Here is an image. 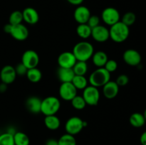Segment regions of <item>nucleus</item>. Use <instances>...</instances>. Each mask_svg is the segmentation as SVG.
<instances>
[{
  "instance_id": "obj_31",
  "label": "nucleus",
  "mask_w": 146,
  "mask_h": 145,
  "mask_svg": "<svg viewBox=\"0 0 146 145\" xmlns=\"http://www.w3.org/2000/svg\"><path fill=\"white\" fill-rule=\"evenodd\" d=\"M136 21V16L132 11H128L126 12L121 18V22L123 23L128 27L134 24V23Z\"/></svg>"
},
{
  "instance_id": "obj_20",
  "label": "nucleus",
  "mask_w": 146,
  "mask_h": 145,
  "mask_svg": "<svg viewBox=\"0 0 146 145\" xmlns=\"http://www.w3.org/2000/svg\"><path fill=\"white\" fill-rule=\"evenodd\" d=\"M92 62L95 66L97 68H103L104 67L105 64L108 60V55L106 53L102 51H98L96 52H94L92 57Z\"/></svg>"
},
{
  "instance_id": "obj_12",
  "label": "nucleus",
  "mask_w": 146,
  "mask_h": 145,
  "mask_svg": "<svg viewBox=\"0 0 146 145\" xmlns=\"http://www.w3.org/2000/svg\"><path fill=\"white\" fill-rule=\"evenodd\" d=\"M57 61L58 65L61 68H72L76 63L77 60L72 52L65 51L58 55Z\"/></svg>"
},
{
  "instance_id": "obj_23",
  "label": "nucleus",
  "mask_w": 146,
  "mask_h": 145,
  "mask_svg": "<svg viewBox=\"0 0 146 145\" xmlns=\"http://www.w3.org/2000/svg\"><path fill=\"white\" fill-rule=\"evenodd\" d=\"M26 75L27 77V79L33 83L38 82L42 78V72L37 67L28 69Z\"/></svg>"
},
{
  "instance_id": "obj_5",
  "label": "nucleus",
  "mask_w": 146,
  "mask_h": 145,
  "mask_svg": "<svg viewBox=\"0 0 146 145\" xmlns=\"http://www.w3.org/2000/svg\"><path fill=\"white\" fill-rule=\"evenodd\" d=\"M86 122L83 120L79 117L74 116L68 118L66 122L65 131L67 134L73 135H76L82 131V129L86 126Z\"/></svg>"
},
{
  "instance_id": "obj_10",
  "label": "nucleus",
  "mask_w": 146,
  "mask_h": 145,
  "mask_svg": "<svg viewBox=\"0 0 146 145\" xmlns=\"http://www.w3.org/2000/svg\"><path fill=\"white\" fill-rule=\"evenodd\" d=\"M17 72L14 66L7 65L1 68L0 71V79L1 82L9 85L13 83L17 78Z\"/></svg>"
},
{
  "instance_id": "obj_28",
  "label": "nucleus",
  "mask_w": 146,
  "mask_h": 145,
  "mask_svg": "<svg viewBox=\"0 0 146 145\" xmlns=\"http://www.w3.org/2000/svg\"><path fill=\"white\" fill-rule=\"evenodd\" d=\"M23 21L24 20H23L22 11L19 10H16L11 12L9 18V23L13 26L22 24Z\"/></svg>"
},
{
  "instance_id": "obj_39",
  "label": "nucleus",
  "mask_w": 146,
  "mask_h": 145,
  "mask_svg": "<svg viewBox=\"0 0 146 145\" xmlns=\"http://www.w3.org/2000/svg\"><path fill=\"white\" fill-rule=\"evenodd\" d=\"M140 142L142 145H146V131L142 133L140 137Z\"/></svg>"
},
{
  "instance_id": "obj_29",
  "label": "nucleus",
  "mask_w": 146,
  "mask_h": 145,
  "mask_svg": "<svg viewBox=\"0 0 146 145\" xmlns=\"http://www.w3.org/2000/svg\"><path fill=\"white\" fill-rule=\"evenodd\" d=\"M70 102H71L73 107L77 110H82L87 105L82 95L81 96V95H77Z\"/></svg>"
},
{
  "instance_id": "obj_21",
  "label": "nucleus",
  "mask_w": 146,
  "mask_h": 145,
  "mask_svg": "<svg viewBox=\"0 0 146 145\" xmlns=\"http://www.w3.org/2000/svg\"><path fill=\"white\" fill-rule=\"evenodd\" d=\"M44 122L46 127L51 131L57 130L61 125L60 119L56 115L45 116Z\"/></svg>"
},
{
  "instance_id": "obj_27",
  "label": "nucleus",
  "mask_w": 146,
  "mask_h": 145,
  "mask_svg": "<svg viewBox=\"0 0 146 145\" xmlns=\"http://www.w3.org/2000/svg\"><path fill=\"white\" fill-rule=\"evenodd\" d=\"M72 69L76 75H85L88 72V65L86 62L77 61Z\"/></svg>"
},
{
  "instance_id": "obj_11",
  "label": "nucleus",
  "mask_w": 146,
  "mask_h": 145,
  "mask_svg": "<svg viewBox=\"0 0 146 145\" xmlns=\"http://www.w3.org/2000/svg\"><path fill=\"white\" fill-rule=\"evenodd\" d=\"M124 62L131 66H137L141 63V55L138 51L133 48L127 49L123 55Z\"/></svg>"
},
{
  "instance_id": "obj_19",
  "label": "nucleus",
  "mask_w": 146,
  "mask_h": 145,
  "mask_svg": "<svg viewBox=\"0 0 146 145\" xmlns=\"http://www.w3.org/2000/svg\"><path fill=\"white\" fill-rule=\"evenodd\" d=\"M75 76L72 68H66L59 67L57 71V77L58 80L63 82H71L73 78Z\"/></svg>"
},
{
  "instance_id": "obj_22",
  "label": "nucleus",
  "mask_w": 146,
  "mask_h": 145,
  "mask_svg": "<svg viewBox=\"0 0 146 145\" xmlns=\"http://www.w3.org/2000/svg\"><path fill=\"white\" fill-rule=\"evenodd\" d=\"M129 122L131 126L135 128H140L144 126L146 120L143 116V114L140 112H134L130 116Z\"/></svg>"
},
{
  "instance_id": "obj_40",
  "label": "nucleus",
  "mask_w": 146,
  "mask_h": 145,
  "mask_svg": "<svg viewBox=\"0 0 146 145\" xmlns=\"http://www.w3.org/2000/svg\"><path fill=\"white\" fill-rule=\"evenodd\" d=\"M11 28H12V25H11V24H10L9 23L7 24H6V25L4 26V32L7 33V34H10V33H11Z\"/></svg>"
},
{
  "instance_id": "obj_4",
  "label": "nucleus",
  "mask_w": 146,
  "mask_h": 145,
  "mask_svg": "<svg viewBox=\"0 0 146 145\" xmlns=\"http://www.w3.org/2000/svg\"><path fill=\"white\" fill-rule=\"evenodd\" d=\"M61 108V101L57 97L48 96L41 101V113L45 116L56 115Z\"/></svg>"
},
{
  "instance_id": "obj_32",
  "label": "nucleus",
  "mask_w": 146,
  "mask_h": 145,
  "mask_svg": "<svg viewBox=\"0 0 146 145\" xmlns=\"http://www.w3.org/2000/svg\"><path fill=\"white\" fill-rule=\"evenodd\" d=\"M0 145H14V136L9 132L0 134Z\"/></svg>"
},
{
  "instance_id": "obj_6",
  "label": "nucleus",
  "mask_w": 146,
  "mask_h": 145,
  "mask_svg": "<svg viewBox=\"0 0 146 145\" xmlns=\"http://www.w3.org/2000/svg\"><path fill=\"white\" fill-rule=\"evenodd\" d=\"M83 90L84 91L82 96L86 105L90 106H96L98 105L101 97L100 91L98 88L90 85Z\"/></svg>"
},
{
  "instance_id": "obj_18",
  "label": "nucleus",
  "mask_w": 146,
  "mask_h": 145,
  "mask_svg": "<svg viewBox=\"0 0 146 145\" xmlns=\"http://www.w3.org/2000/svg\"><path fill=\"white\" fill-rule=\"evenodd\" d=\"M41 101L42 100L36 96H31L27 99L25 106L27 110L32 114H38L41 112Z\"/></svg>"
},
{
  "instance_id": "obj_24",
  "label": "nucleus",
  "mask_w": 146,
  "mask_h": 145,
  "mask_svg": "<svg viewBox=\"0 0 146 145\" xmlns=\"http://www.w3.org/2000/svg\"><path fill=\"white\" fill-rule=\"evenodd\" d=\"M76 34L80 38L83 39H87L91 36L92 28L87 24H78L76 27Z\"/></svg>"
},
{
  "instance_id": "obj_17",
  "label": "nucleus",
  "mask_w": 146,
  "mask_h": 145,
  "mask_svg": "<svg viewBox=\"0 0 146 145\" xmlns=\"http://www.w3.org/2000/svg\"><path fill=\"white\" fill-rule=\"evenodd\" d=\"M119 92V86L115 81H108L103 86V94L107 99H113Z\"/></svg>"
},
{
  "instance_id": "obj_14",
  "label": "nucleus",
  "mask_w": 146,
  "mask_h": 145,
  "mask_svg": "<svg viewBox=\"0 0 146 145\" xmlns=\"http://www.w3.org/2000/svg\"><path fill=\"white\" fill-rule=\"evenodd\" d=\"M29 34V32L28 28L23 24L12 25L10 35L17 41H25L28 38Z\"/></svg>"
},
{
  "instance_id": "obj_34",
  "label": "nucleus",
  "mask_w": 146,
  "mask_h": 145,
  "mask_svg": "<svg viewBox=\"0 0 146 145\" xmlns=\"http://www.w3.org/2000/svg\"><path fill=\"white\" fill-rule=\"evenodd\" d=\"M115 82L118 84V85L119 87L125 86L129 82V78H128V75H125V74H121V75H118L117 77Z\"/></svg>"
},
{
  "instance_id": "obj_26",
  "label": "nucleus",
  "mask_w": 146,
  "mask_h": 145,
  "mask_svg": "<svg viewBox=\"0 0 146 145\" xmlns=\"http://www.w3.org/2000/svg\"><path fill=\"white\" fill-rule=\"evenodd\" d=\"M73 85H74L77 90H84L88 86V80L86 79L85 75H76L71 81Z\"/></svg>"
},
{
  "instance_id": "obj_30",
  "label": "nucleus",
  "mask_w": 146,
  "mask_h": 145,
  "mask_svg": "<svg viewBox=\"0 0 146 145\" xmlns=\"http://www.w3.org/2000/svg\"><path fill=\"white\" fill-rule=\"evenodd\" d=\"M58 145H76V140L73 135L64 134L58 139Z\"/></svg>"
},
{
  "instance_id": "obj_15",
  "label": "nucleus",
  "mask_w": 146,
  "mask_h": 145,
  "mask_svg": "<svg viewBox=\"0 0 146 145\" xmlns=\"http://www.w3.org/2000/svg\"><path fill=\"white\" fill-rule=\"evenodd\" d=\"M91 15V14L89 9L82 5L78 6L74 13V19L78 24H86Z\"/></svg>"
},
{
  "instance_id": "obj_38",
  "label": "nucleus",
  "mask_w": 146,
  "mask_h": 145,
  "mask_svg": "<svg viewBox=\"0 0 146 145\" xmlns=\"http://www.w3.org/2000/svg\"><path fill=\"white\" fill-rule=\"evenodd\" d=\"M84 1V0H67V1H68L69 4H72V5H74V6H77V7L81 5Z\"/></svg>"
},
{
  "instance_id": "obj_3",
  "label": "nucleus",
  "mask_w": 146,
  "mask_h": 145,
  "mask_svg": "<svg viewBox=\"0 0 146 145\" xmlns=\"http://www.w3.org/2000/svg\"><path fill=\"white\" fill-rule=\"evenodd\" d=\"M111 80V73L107 70L103 68H97L93 71L88 78L90 85L96 88L103 87Z\"/></svg>"
},
{
  "instance_id": "obj_2",
  "label": "nucleus",
  "mask_w": 146,
  "mask_h": 145,
  "mask_svg": "<svg viewBox=\"0 0 146 145\" xmlns=\"http://www.w3.org/2000/svg\"><path fill=\"white\" fill-rule=\"evenodd\" d=\"M110 38L115 43L126 41L130 35V28L121 21L111 26L109 28Z\"/></svg>"
},
{
  "instance_id": "obj_7",
  "label": "nucleus",
  "mask_w": 146,
  "mask_h": 145,
  "mask_svg": "<svg viewBox=\"0 0 146 145\" xmlns=\"http://www.w3.org/2000/svg\"><path fill=\"white\" fill-rule=\"evenodd\" d=\"M101 19L106 25L111 26L120 21L121 15L118 10L114 7H107L101 13Z\"/></svg>"
},
{
  "instance_id": "obj_16",
  "label": "nucleus",
  "mask_w": 146,
  "mask_h": 145,
  "mask_svg": "<svg viewBox=\"0 0 146 145\" xmlns=\"http://www.w3.org/2000/svg\"><path fill=\"white\" fill-rule=\"evenodd\" d=\"M23 20L30 25L37 24L39 21V14L33 7H27L22 11Z\"/></svg>"
},
{
  "instance_id": "obj_36",
  "label": "nucleus",
  "mask_w": 146,
  "mask_h": 145,
  "mask_svg": "<svg viewBox=\"0 0 146 145\" xmlns=\"http://www.w3.org/2000/svg\"><path fill=\"white\" fill-rule=\"evenodd\" d=\"M14 68H15V71L17 75H26L27 71H28L27 67L21 62L20 63L17 64V66L14 67Z\"/></svg>"
},
{
  "instance_id": "obj_8",
  "label": "nucleus",
  "mask_w": 146,
  "mask_h": 145,
  "mask_svg": "<svg viewBox=\"0 0 146 145\" xmlns=\"http://www.w3.org/2000/svg\"><path fill=\"white\" fill-rule=\"evenodd\" d=\"M39 61V55L34 50H27L21 56V63L27 67V69L36 68Z\"/></svg>"
},
{
  "instance_id": "obj_9",
  "label": "nucleus",
  "mask_w": 146,
  "mask_h": 145,
  "mask_svg": "<svg viewBox=\"0 0 146 145\" xmlns=\"http://www.w3.org/2000/svg\"><path fill=\"white\" fill-rule=\"evenodd\" d=\"M78 90L74 87L72 82H63L58 89L60 98L65 101H71L77 95Z\"/></svg>"
},
{
  "instance_id": "obj_33",
  "label": "nucleus",
  "mask_w": 146,
  "mask_h": 145,
  "mask_svg": "<svg viewBox=\"0 0 146 145\" xmlns=\"http://www.w3.org/2000/svg\"><path fill=\"white\" fill-rule=\"evenodd\" d=\"M106 70L108 71L110 73L111 72H115V71L118 68V63L116 62V61L112 59H108V61L106 62V63L105 64L104 67Z\"/></svg>"
},
{
  "instance_id": "obj_13",
  "label": "nucleus",
  "mask_w": 146,
  "mask_h": 145,
  "mask_svg": "<svg viewBox=\"0 0 146 145\" xmlns=\"http://www.w3.org/2000/svg\"><path fill=\"white\" fill-rule=\"evenodd\" d=\"M91 37L98 43L106 42L110 38L109 29L104 26L98 25V26L92 28Z\"/></svg>"
},
{
  "instance_id": "obj_25",
  "label": "nucleus",
  "mask_w": 146,
  "mask_h": 145,
  "mask_svg": "<svg viewBox=\"0 0 146 145\" xmlns=\"http://www.w3.org/2000/svg\"><path fill=\"white\" fill-rule=\"evenodd\" d=\"M13 136H14V145H29V137L24 132H16Z\"/></svg>"
},
{
  "instance_id": "obj_41",
  "label": "nucleus",
  "mask_w": 146,
  "mask_h": 145,
  "mask_svg": "<svg viewBox=\"0 0 146 145\" xmlns=\"http://www.w3.org/2000/svg\"><path fill=\"white\" fill-rule=\"evenodd\" d=\"M7 85H8L4 83V82H1V83L0 84V92H6L7 90Z\"/></svg>"
},
{
  "instance_id": "obj_37",
  "label": "nucleus",
  "mask_w": 146,
  "mask_h": 145,
  "mask_svg": "<svg viewBox=\"0 0 146 145\" xmlns=\"http://www.w3.org/2000/svg\"><path fill=\"white\" fill-rule=\"evenodd\" d=\"M44 145H58V140L54 139V138H50L46 141Z\"/></svg>"
},
{
  "instance_id": "obj_1",
  "label": "nucleus",
  "mask_w": 146,
  "mask_h": 145,
  "mask_svg": "<svg viewBox=\"0 0 146 145\" xmlns=\"http://www.w3.org/2000/svg\"><path fill=\"white\" fill-rule=\"evenodd\" d=\"M72 53L77 61L87 62L94 53V45L88 41H80L75 44Z\"/></svg>"
},
{
  "instance_id": "obj_35",
  "label": "nucleus",
  "mask_w": 146,
  "mask_h": 145,
  "mask_svg": "<svg viewBox=\"0 0 146 145\" xmlns=\"http://www.w3.org/2000/svg\"><path fill=\"white\" fill-rule=\"evenodd\" d=\"M91 28H94L95 27L100 25V18L97 15H91L90 18H88V21L86 23Z\"/></svg>"
},
{
  "instance_id": "obj_42",
  "label": "nucleus",
  "mask_w": 146,
  "mask_h": 145,
  "mask_svg": "<svg viewBox=\"0 0 146 145\" xmlns=\"http://www.w3.org/2000/svg\"><path fill=\"white\" fill-rule=\"evenodd\" d=\"M143 116H144V117H145V120H146V109H145V111H144Z\"/></svg>"
}]
</instances>
